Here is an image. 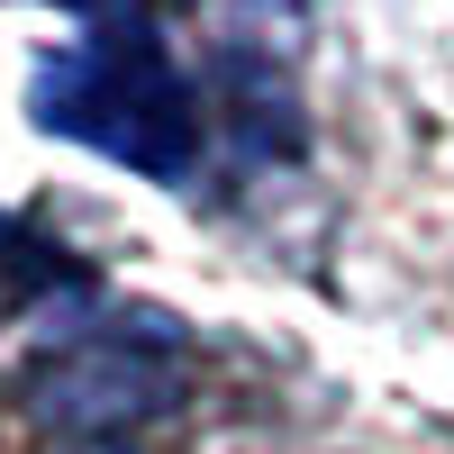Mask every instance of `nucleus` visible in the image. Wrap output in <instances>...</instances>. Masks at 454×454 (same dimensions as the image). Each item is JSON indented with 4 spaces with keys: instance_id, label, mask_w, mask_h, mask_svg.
Returning <instances> with one entry per match:
<instances>
[{
    "instance_id": "3",
    "label": "nucleus",
    "mask_w": 454,
    "mask_h": 454,
    "mask_svg": "<svg viewBox=\"0 0 454 454\" xmlns=\"http://www.w3.org/2000/svg\"><path fill=\"white\" fill-rule=\"evenodd\" d=\"M46 454H137L128 436H73V445H46Z\"/></svg>"
},
{
    "instance_id": "1",
    "label": "nucleus",
    "mask_w": 454,
    "mask_h": 454,
    "mask_svg": "<svg viewBox=\"0 0 454 454\" xmlns=\"http://www.w3.org/2000/svg\"><path fill=\"white\" fill-rule=\"evenodd\" d=\"M73 36H55L27 73V119L128 164L145 182H192L200 173V100L192 73L173 64V36L155 0H64Z\"/></svg>"
},
{
    "instance_id": "2",
    "label": "nucleus",
    "mask_w": 454,
    "mask_h": 454,
    "mask_svg": "<svg viewBox=\"0 0 454 454\" xmlns=\"http://www.w3.org/2000/svg\"><path fill=\"white\" fill-rule=\"evenodd\" d=\"M182 327L164 318H137V327H64L55 336V355L36 364V382H27V409L46 427L73 436H119L128 419H155V409H173V372H164V346H173Z\"/></svg>"
}]
</instances>
